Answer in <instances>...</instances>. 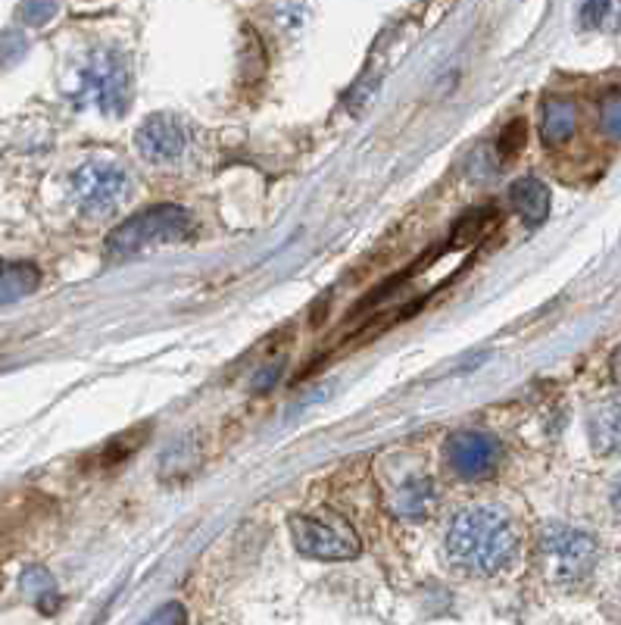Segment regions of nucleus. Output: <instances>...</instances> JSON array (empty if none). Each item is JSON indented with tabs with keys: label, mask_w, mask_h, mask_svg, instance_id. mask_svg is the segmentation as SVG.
Instances as JSON below:
<instances>
[{
	"label": "nucleus",
	"mask_w": 621,
	"mask_h": 625,
	"mask_svg": "<svg viewBox=\"0 0 621 625\" xmlns=\"http://www.w3.org/2000/svg\"><path fill=\"white\" fill-rule=\"evenodd\" d=\"M447 554L466 573L497 575L516 560L518 535L500 510L466 506L449 522Z\"/></svg>",
	"instance_id": "nucleus-1"
},
{
	"label": "nucleus",
	"mask_w": 621,
	"mask_h": 625,
	"mask_svg": "<svg viewBox=\"0 0 621 625\" xmlns=\"http://www.w3.org/2000/svg\"><path fill=\"white\" fill-rule=\"evenodd\" d=\"M72 101L82 106H97L101 113L120 116L132 101V63L122 51L101 48L91 51L75 72Z\"/></svg>",
	"instance_id": "nucleus-2"
},
{
	"label": "nucleus",
	"mask_w": 621,
	"mask_h": 625,
	"mask_svg": "<svg viewBox=\"0 0 621 625\" xmlns=\"http://www.w3.org/2000/svg\"><path fill=\"white\" fill-rule=\"evenodd\" d=\"M194 219L185 207L175 204H163V207L144 209L138 216H132L128 223H122L113 235H110V254L113 257H128V254H141L156 244H169L188 238Z\"/></svg>",
	"instance_id": "nucleus-3"
},
{
	"label": "nucleus",
	"mask_w": 621,
	"mask_h": 625,
	"mask_svg": "<svg viewBox=\"0 0 621 625\" xmlns=\"http://www.w3.org/2000/svg\"><path fill=\"white\" fill-rule=\"evenodd\" d=\"M291 535L297 551L303 556H312V560H353L363 551L353 525L338 513L293 516Z\"/></svg>",
	"instance_id": "nucleus-4"
},
{
	"label": "nucleus",
	"mask_w": 621,
	"mask_h": 625,
	"mask_svg": "<svg viewBox=\"0 0 621 625\" xmlns=\"http://www.w3.org/2000/svg\"><path fill=\"white\" fill-rule=\"evenodd\" d=\"M128 185H132L128 173L110 160H91L70 178L72 201L85 216H110L125 201Z\"/></svg>",
	"instance_id": "nucleus-5"
},
{
	"label": "nucleus",
	"mask_w": 621,
	"mask_h": 625,
	"mask_svg": "<svg viewBox=\"0 0 621 625\" xmlns=\"http://www.w3.org/2000/svg\"><path fill=\"white\" fill-rule=\"evenodd\" d=\"M597 554H600L597 541L587 532L566 529V525L550 529L540 541V556L547 563V575H550V582H559V585H575V582L587 578L590 570L597 566Z\"/></svg>",
	"instance_id": "nucleus-6"
},
{
	"label": "nucleus",
	"mask_w": 621,
	"mask_h": 625,
	"mask_svg": "<svg viewBox=\"0 0 621 625\" xmlns=\"http://www.w3.org/2000/svg\"><path fill=\"white\" fill-rule=\"evenodd\" d=\"M500 444L487 432H459L449 438L447 463L449 469L466 479V482H482L490 479L500 467Z\"/></svg>",
	"instance_id": "nucleus-7"
},
{
	"label": "nucleus",
	"mask_w": 621,
	"mask_h": 625,
	"mask_svg": "<svg viewBox=\"0 0 621 625\" xmlns=\"http://www.w3.org/2000/svg\"><path fill=\"white\" fill-rule=\"evenodd\" d=\"M138 154L151 163H175L188 147V132L173 113H156L138 129Z\"/></svg>",
	"instance_id": "nucleus-8"
},
{
	"label": "nucleus",
	"mask_w": 621,
	"mask_h": 625,
	"mask_svg": "<svg viewBox=\"0 0 621 625\" xmlns=\"http://www.w3.org/2000/svg\"><path fill=\"white\" fill-rule=\"evenodd\" d=\"M434 501H437V488H434L432 475H425V472L406 475L387 494V506L400 520H425L434 510Z\"/></svg>",
	"instance_id": "nucleus-9"
},
{
	"label": "nucleus",
	"mask_w": 621,
	"mask_h": 625,
	"mask_svg": "<svg viewBox=\"0 0 621 625\" xmlns=\"http://www.w3.org/2000/svg\"><path fill=\"white\" fill-rule=\"evenodd\" d=\"M509 204L516 207V213L528 226H540L550 216V188L535 175L518 178L509 188Z\"/></svg>",
	"instance_id": "nucleus-10"
},
{
	"label": "nucleus",
	"mask_w": 621,
	"mask_h": 625,
	"mask_svg": "<svg viewBox=\"0 0 621 625\" xmlns=\"http://www.w3.org/2000/svg\"><path fill=\"white\" fill-rule=\"evenodd\" d=\"M587 432L597 453H606V457L621 453V400H609L603 407H597L590 413Z\"/></svg>",
	"instance_id": "nucleus-11"
},
{
	"label": "nucleus",
	"mask_w": 621,
	"mask_h": 625,
	"mask_svg": "<svg viewBox=\"0 0 621 625\" xmlns=\"http://www.w3.org/2000/svg\"><path fill=\"white\" fill-rule=\"evenodd\" d=\"M578 129V110L566 98H552L544 104V120H540V135L547 147H562Z\"/></svg>",
	"instance_id": "nucleus-12"
},
{
	"label": "nucleus",
	"mask_w": 621,
	"mask_h": 625,
	"mask_svg": "<svg viewBox=\"0 0 621 625\" xmlns=\"http://www.w3.org/2000/svg\"><path fill=\"white\" fill-rule=\"evenodd\" d=\"M38 288V269L29 263H3L0 266V304H13Z\"/></svg>",
	"instance_id": "nucleus-13"
},
{
	"label": "nucleus",
	"mask_w": 621,
	"mask_h": 625,
	"mask_svg": "<svg viewBox=\"0 0 621 625\" xmlns=\"http://www.w3.org/2000/svg\"><path fill=\"white\" fill-rule=\"evenodd\" d=\"M600 125L609 139H621V91H612L600 106Z\"/></svg>",
	"instance_id": "nucleus-14"
},
{
	"label": "nucleus",
	"mask_w": 621,
	"mask_h": 625,
	"mask_svg": "<svg viewBox=\"0 0 621 625\" xmlns=\"http://www.w3.org/2000/svg\"><path fill=\"white\" fill-rule=\"evenodd\" d=\"M53 13H56V0H25V10H22L25 22H32V25L48 22Z\"/></svg>",
	"instance_id": "nucleus-15"
},
{
	"label": "nucleus",
	"mask_w": 621,
	"mask_h": 625,
	"mask_svg": "<svg viewBox=\"0 0 621 625\" xmlns=\"http://www.w3.org/2000/svg\"><path fill=\"white\" fill-rule=\"evenodd\" d=\"M609 3H612V0H584V7H581V25H584V29L603 25L606 13H609Z\"/></svg>",
	"instance_id": "nucleus-16"
},
{
	"label": "nucleus",
	"mask_w": 621,
	"mask_h": 625,
	"mask_svg": "<svg viewBox=\"0 0 621 625\" xmlns=\"http://www.w3.org/2000/svg\"><path fill=\"white\" fill-rule=\"evenodd\" d=\"M521 141H525V125H521V122L509 125V132H506V135H503V141H500L503 160H513V156L521 151Z\"/></svg>",
	"instance_id": "nucleus-17"
},
{
	"label": "nucleus",
	"mask_w": 621,
	"mask_h": 625,
	"mask_svg": "<svg viewBox=\"0 0 621 625\" xmlns=\"http://www.w3.org/2000/svg\"><path fill=\"white\" fill-rule=\"evenodd\" d=\"M178 619H185V613H182L178 604H173L169 609H163V613H154V616H151V623H178Z\"/></svg>",
	"instance_id": "nucleus-18"
},
{
	"label": "nucleus",
	"mask_w": 621,
	"mask_h": 625,
	"mask_svg": "<svg viewBox=\"0 0 621 625\" xmlns=\"http://www.w3.org/2000/svg\"><path fill=\"white\" fill-rule=\"evenodd\" d=\"M612 510H615V516L621 520V479H619V485L612 488Z\"/></svg>",
	"instance_id": "nucleus-19"
},
{
	"label": "nucleus",
	"mask_w": 621,
	"mask_h": 625,
	"mask_svg": "<svg viewBox=\"0 0 621 625\" xmlns=\"http://www.w3.org/2000/svg\"><path fill=\"white\" fill-rule=\"evenodd\" d=\"M615 372H619V376H621V350H619V354H615Z\"/></svg>",
	"instance_id": "nucleus-20"
}]
</instances>
